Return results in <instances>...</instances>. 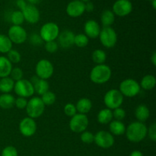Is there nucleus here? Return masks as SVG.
<instances>
[{
  "label": "nucleus",
  "mask_w": 156,
  "mask_h": 156,
  "mask_svg": "<svg viewBox=\"0 0 156 156\" xmlns=\"http://www.w3.org/2000/svg\"><path fill=\"white\" fill-rule=\"evenodd\" d=\"M20 133L24 137H31L36 133L37 125L34 119L27 117L20 121L18 126Z\"/></svg>",
  "instance_id": "13"
},
{
  "label": "nucleus",
  "mask_w": 156,
  "mask_h": 156,
  "mask_svg": "<svg viewBox=\"0 0 156 156\" xmlns=\"http://www.w3.org/2000/svg\"><path fill=\"white\" fill-rule=\"evenodd\" d=\"M89 43V38L85 34H78L75 35L74 45H76L79 48H84L87 47Z\"/></svg>",
  "instance_id": "31"
},
{
  "label": "nucleus",
  "mask_w": 156,
  "mask_h": 156,
  "mask_svg": "<svg viewBox=\"0 0 156 156\" xmlns=\"http://www.w3.org/2000/svg\"><path fill=\"white\" fill-rule=\"evenodd\" d=\"M15 82L9 76L0 79V91L2 94H10L14 90Z\"/></svg>",
  "instance_id": "24"
},
{
  "label": "nucleus",
  "mask_w": 156,
  "mask_h": 156,
  "mask_svg": "<svg viewBox=\"0 0 156 156\" xmlns=\"http://www.w3.org/2000/svg\"><path fill=\"white\" fill-rule=\"evenodd\" d=\"M15 98L10 94H2L0 95V108L9 110L15 106Z\"/></svg>",
  "instance_id": "26"
},
{
  "label": "nucleus",
  "mask_w": 156,
  "mask_h": 156,
  "mask_svg": "<svg viewBox=\"0 0 156 156\" xmlns=\"http://www.w3.org/2000/svg\"><path fill=\"white\" fill-rule=\"evenodd\" d=\"M7 56L6 57L8 58L9 61H10L12 63H18L20 62L21 59V53L18 51V50H11L10 51L8 52L7 53Z\"/></svg>",
  "instance_id": "34"
},
{
  "label": "nucleus",
  "mask_w": 156,
  "mask_h": 156,
  "mask_svg": "<svg viewBox=\"0 0 156 156\" xmlns=\"http://www.w3.org/2000/svg\"><path fill=\"white\" fill-rule=\"evenodd\" d=\"M41 99L42 100L43 103L44 104L45 106H51L56 101V96L55 93H53V91H48L46 93H44L43 95H41Z\"/></svg>",
  "instance_id": "32"
},
{
  "label": "nucleus",
  "mask_w": 156,
  "mask_h": 156,
  "mask_svg": "<svg viewBox=\"0 0 156 156\" xmlns=\"http://www.w3.org/2000/svg\"><path fill=\"white\" fill-rule=\"evenodd\" d=\"M16 4H17V5H18V7L21 9V11H22L23 9L25 8V6L27 5V4H26V2L24 0H17Z\"/></svg>",
  "instance_id": "45"
},
{
  "label": "nucleus",
  "mask_w": 156,
  "mask_h": 156,
  "mask_svg": "<svg viewBox=\"0 0 156 156\" xmlns=\"http://www.w3.org/2000/svg\"><path fill=\"white\" fill-rule=\"evenodd\" d=\"M44 47H45V50H47L48 53H56L58 50V49H59V44H58V43L56 42V41H49V42L45 43Z\"/></svg>",
  "instance_id": "40"
},
{
  "label": "nucleus",
  "mask_w": 156,
  "mask_h": 156,
  "mask_svg": "<svg viewBox=\"0 0 156 156\" xmlns=\"http://www.w3.org/2000/svg\"><path fill=\"white\" fill-rule=\"evenodd\" d=\"M85 12V3L80 0H73L70 2L66 7L67 15L72 18L81 16Z\"/></svg>",
  "instance_id": "16"
},
{
  "label": "nucleus",
  "mask_w": 156,
  "mask_h": 156,
  "mask_svg": "<svg viewBox=\"0 0 156 156\" xmlns=\"http://www.w3.org/2000/svg\"><path fill=\"white\" fill-rule=\"evenodd\" d=\"M12 45L13 44L7 35L0 34V53H7L12 49Z\"/></svg>",
  "instance_id": "29"
},
{
  "label": "nucleus",
  "mask_w": 156,
  "mask_h": 156,
  "mask_svg": "<svg viewBox=\"0 0 156 156\" xmlns=\"http://www.w3.org/2000/svg\"><path fill=\"white\" fill-rule=\"evenodd\" d=\"M112 71L109 66L105 64L96 65L90 72L89 77L91 82L97 85H103L111 79Z\"/></svg>",
  "instance_id": "2"
},
{
  "label": "nucleus",
  "mask_w": 156,
  "mask_h": 156,
  "mask_svg": "<svg viewBox=\"0 0 156 156\" xmlns=\"http://www.w3.org/2000/svg\"><path fill=\"white\" fill-rule=\"evenodd\" d=\"M135 117L137 121L144 123L150 117V111L145 105H140L136 108Z\"/></svg>",
  "instance_id": "21"
},
{
  "label": "nucleus",
  "mask_w": 156,
  "mask_h": 156,
  "mask_svg": "<svg viewBox=\"0 0 156 156\" xmlns=\"http://www.w3.org/2000/svg\"><path fill=\"white\" fill-rule=\"evenodd\" d=\"M89 125V120L86 114H77L70 118L69 126L72 132L75 133H82L86 130Z\"/></svg>",
  "instance_id": "6"
},
{
  "label": "nucleus",
  "mask_w": 156,
  "mask_h": 156,
  "mask_svg": "<svg viewBox=\"0 0 156 156\" xmlns=\"http://www.w3.org/2000/svg\"><path fill=\"white\" fill-rule=\"evenodd\" d=\"M23 76H24V73H23L22 69L19 67H15V68H12L9 77L15 82L21 80L23 79Z\"/></svg>",
  "instance_id": "35"
},
{
  "label": "nucleus",
  "mask_w": 156,
  "mask_h": 156,
  "mask_svg": "<svg viewBox=\"0 0 156 156\" xmlns=\"http://www.w3.org/2000/svg\"><path fill=\"white\" fill-rule=\"evenodd\" d=\"M147 136L149 137L151 140L152 142L156 141V124L155 123H152L149 126V128H148L147 130Z\"/></svg>",
  "instance_id": "43"
},
{
  "label": "nucleus",
  "mask_w": 156,
  "mask_h": 156,
  "mask_svg": "<svg viewBox=\"0 0 156 156\" xmlns=\"http://www.w3.org/2000/svg\"><path fill=\"white\" fill-rule=\"evenodd\" d=\"M123 96L118 89L113 88L105 93L104 96V103L106 108L113 110L121 107L123 102Z\"/></svg>",
  "instance_id": "3"
},
{
  "label": "nucleus",
  "mask_w": 156,
  "mask_h": 156,
  "mask_svg": "<svg viewBox=\"0 0 156 156\" xmlns=\"http://www.w3.org/2000/svg\"><path fill=\"white\" fill-rule=\"evenodd\" d=\"M118 90L123 97L133 98L139 94L141 88L136 80L133 79H126L120 82Z\"/></svg>",
  "instance_id": "5"
},
{
  "label": "nucleus",
  "mask_w": 156,
  "mask_h": 156,
  "mask_svg": "<svg viewBox=\"0 0 156 156\" xmlns=\"http://www.w3.org/2000/svg\"><path fill=\"white\" fill-rule=\"evenodd\" d=\"M59 33V27L56 23L47 22L41 27L39 34L43 41L46 43L56 41Z\"/></svg>",
  "instance_id": "8"
},
{
  "label": "nucleus",
  "mask_w": 156,
  "mask_h": 156,
  "mask_svg": "<svg viewBox=\"0 0 156 156\" xmlns=\"http://www.w3.org/2000/svg\"><path fill=\"white\" fill-rule=\"evenodd\" d=\"M45 107L41 98L32 97L30 100L27 101V105L25 108L27 117L34 120L41 117L45 111Z\"/></svg>",
  "instance_id": "4"
},
{
  "label": "nucleus",
  "mask_w": 156,
  "mask_h": 156,
  "mask_svg": "<svg viewBox=\"0 0 156 156\" xmlns=\"http://www.w3.org/2000/svg\"><path fill=\"white\" fill-rule=\"evenodd\" d=\"M75 34L69 30H65L59 33L58 36L59 45L63 49H69L74 45Z\"/></svg>",
  "instance_id": "18"
},
{
  "label": "nucleus",
  "mask_w": 156,
  "mask_h": 156,
  "mask_svg": "<svg viewBox=\"0 0 156 156\" xmlns=\"http://www.w3.org/2000/svg\"><path fill=\"white\" fill-rule=\"evenodd\" d=\"M152 5H153L154 9H156V0H152Z\"/></svg>",
  "instance_id": "49"
},
{
  "label": "nucleus",
  "mask_w": 156,
  "mask_h": 156,
  "mask_svg": "<svg viewBox=\"0 0 156 156\" xmlns=\"http://www.w3.org/2000/svg\"><path fill=\"white\" fill-rule=\"evenodd\" d=\"M11 21L13 25L21 26L24 23V18L21 11H15L11 15Z\"/></svg>",
  "instance_id": "33"
},
{
  "label": "nucleus",
  "mask_w": 156,
  "mask_h": 156,
  "mask_svg": "<svg viewBox=\"0 0 156 156\" xmlns=\"http://www.w3.org/2000/svg\"><path fill=\"white\" fill-rule=\"evenodd\" d=\"M12 68V63L6 56H0V79L10 76Z\"/></svg>",
  "instance_id": "22"
},
{
  "label": "nucleus",
  "mask_w": 156,
  "mask_h": 156,
  "mask_svg": "<svg viewBox=\"0 0 156 156\" xmlns=\"http://www.w3.org/2000/svg\"><path fill=\"white\" fill-rule=\"evenodd\" d=\"M27 98H22V97H18L17 98H15V106L19 110L25 109L26 107H27Z\"/></svg>",
  "instance_id": "41"
},
{
  "label": "nucleus",
  "mask_w": 156,
  "mask_h": 156,
  "mask_svg": "<svg viewBox=\"0 0 156 156\" xmlns=\"http://www.w3.org/2000/svg\"><path fill=\"white\" fill-rule=\"evenodd\" d=\"M33 85L34 88V92L41 96L48 91L49 88H50L48 82L47 80H44V79H38Z\"/></svg>",
  "instance_id": "27"
},
{
  "label": "nucleus",
  "mask_w": 156,
  "mask_h": 156,
  "mask_svg": "<svg viewBox=\"0 0 156 156\" xmlns=\"http://www.w3.org/2000/svg\"><path fill=\"white\" fill-rule=\"evenodd\" d=\"M113 117L114 119L116 120H119V121H122L123 119L126 117V113L125 111V110L123 108H122L121 107L118 108H116V109L113 110Z\"/></svg>",
  "instance_id": "38"
},
{
  "label": "nucleus",
  "mask_w": 156,
  "mask_h": 156,
  "mask_svg": "<svg viewBox=\"0 0 156 156\" xmlns=\"http://www.w3.org/2000/svg\"><path fill=\"white\" fill-rule=\"evenodd\" d=\"M94 134L93 133L90 132V131H84L81 133L80 140L82 143H85V144H91V143H94Z\"/></svg>",
  "instance_id": "36"
},
{
  "label": "nucleus",
  "mask_w": 156,
  "mask_h": 156,
  "mask_svg": "<svg viewBox=\"0 0 156 156\" xmlns=\"http://www.w3.org/2000/svg\"><path fill=\"white\" fill-rule=\"evenodd\" d=\"M94 143L101 149H110L115 143L114 136L110 132L106 130H100L94 135Z\"/></svg>",
  "instance_id": "11"
},
{
  "label": "nucleus",
  "mask_w": 156,
  "mask_h": 156,
  "mask_svg": "<svg viewBox=\"0 0 156 156\" xmlns=\"http://www.w3.org/2000/svg\"><path fill=\"white\" fill-rule=\"evenodd\" d=\"M1 156H18V150L12 146H8L2 149Z\"/></svg>",
  "instance_id": "39"
},
{
  "label": "nucleus",
  "mask_w": 156,
  "mask_h": 156,
  "mask_svg": "<svg viewBox=\"0 0 156 156\" xmlns=\"http://www.w3.org/2000/svg\"><path fill=\"white\" fill-rule=\"evenodd\" d=\"M80 1L83 2L85 3V2H89V0H80Z\"/></svg>",
  "instance_id": "50"
},
{
  "label": "nucleus",
  "mask_w": 156,
  "mask_h": 156,
  "mask_svg": "<svg viewBox=\"0 0 156 156\" xmlns=\"http://www.w3.org/2000/svg\"><path fill=\"white\" fill-rule=\"evenodd\" d=\"M63 111L64 114H65L67 117H70V118L77 114L76 105H74V104L73 103H67L66 105L64 106Z\"/></svg>",
  "instance_id": "37"
},
{
  "label": "nucleus",
  "mask_w": 156,
  "mask_h": 156,
  "mask_svg": "<svg viewBox=\"0 0 156 156\" xmlns=\"http://www.w3.org/2000/svg\"><path fill=\"white\" fill-rule=\"evenodd\" d=\"M97 120L100 124L107 125L109 124L113 120V111L108 108H105V109L101 110L97 115Z\"/></svg>",
  "instance_id": "23"
},
{
  "label": "nucleus",
  "mask_w": 156,
  "mask_h": 156,
  "mask_svg": "<svg viewBox=\"0 0 156 156\" xmlns=\"http://www.w3.org/2000/svg\"><path fill=\"white\" fill-rule=\"evenodd\" d=\"M76 111L79 114H87L91 111L92 108V102L89 98H82L79 99L76 105Z\"/></svg>",
  "instance_id": "20"
},
{
  "label": "nucleus",
  "mask_w": 156,
  "mask_h": 156,
  "mask_svg": "<svg viewBox=\"0 0 156 156\" xmlns=\"http://www.w3.org/2000/svg\"><path fill=\"white\" fill-rule=\"evenodd\" d=\"M156 85V79L153 75H146L143 76L140 81V88L145 91H150L155 88Z\"/></svg>",
  "instance_id": "25"
},
{
  "label": "nucleus",
  "mask_w": 156,
  "mask_h": 156,
  "mask_svg": "<svg viewBox=\"0 0 156 156\" xmlns=\"http://www.w3.org/2000/svg\"><path fill=\"white\" fill-rule=\"evenodd\" d=\"M27 1H28L30 3H31V5H33V4H36V3L39 2L40 0H27Z\"/></svg>",
  "instance_id": "48"
},
{
  "label": "nucleus",
  "mask_w": 156,
  "mask_h": 156,
  "mask_svg": "<svg viewBox=\"0 0 156 156\" xmlns=\"http://www.w3.org/2000/svg\"><path fill=\"white\" fill-rule=\"evenodd\" d=\"M133 5L129 0H117L113 5V12L114 15L124 17L131 13Z\"/></svg>",
  "instance_id": "14"
},
{
  "label": "nucleus",
  "mask_w": 156,
  "mask_h": 156,
  "mask_svg": "<svg viewBox=\"0 0 156 156\" xmlns=\"http://www.w3.org/2000/svg\"><path fill=\"white\" fill-rule=\"evenodd\" d=\"M8 37L12 44H24L27 39V33L25 29L21 26L12 25L9 27L8 31Z\"/></svg>",
  "instance_id": "12"
},
{
  "label": "nucleus",
  "mask_w": 156,
  "mask_h": 156,
  "mask_svg": "<svg viewBox=\"0 0 156 156\" xmlns=\"http://www.w3.org/2000/svg\"><path fill=\"white\" fill-rule=\"evenodd\" d=\"M148 127L144 123L134 121L126 127V136L129 142L138 143L147 136Z\"/></svg>",
  "instance_id": "1"
},
{
  "label": "nucleus",
  "mask_w": 156,
  "mask_h": 156,
  "mask_svg": "<svg viewBox=\"0 0 156 156\" xmlns=\"http://www.w3.org/2000/svg\"><path fill=\"white\" fill-rule=\"evenodd\" d=\"M129 156H144V155H143V152H140V151L134 150V151H133L132 152H131Z\"/></svg>",
  "instance_id": "46"
},
{
  "label": "nucleus",
  "mask_w": 156,
  "mask_h": 156,
  "mask_svg": "<svg viewBox=\"0 0 156 156\" xmlns=\"http://www.w3.org/2000/svg\"><path fill=\"white\" fill-rule=\"evenodd\" d=\"M85 11H87V12H91L93 10H94V5H93L92 2H88L86 4H85Z\"/></svg>",
  "instance_id": "44"
},
{
  "label": "nucleus",
  "mask_w": 156,
  "mask_h": 156,
  "mask_svg": "<svg viewBox=\"0 0 156 156\" xmlns=\"http://www.w3.org/2000/svg\"><path fill=\"white\" fill-rule=\"evenodd\" d=\"M101 28L98 23L94 20H88L85 23L84 25V31L85 34L91 39L98 38Z\"/></svg>",
  "instance_id": "17"
},
{
  "label": "nucleus",
  "mask_w": 156,
  "mask_h": 156,
  "mask_svg": "<svg viewBox=\"0 0 156 156\" xmlns=\"http://www.w3.org/2000/svg\"><path fill=\"white\" fill-rule=\"evenodd\" d=\"M126 127L124 123L122 121H119V120H113L111 123H109V129L110 133L112 134L113 136H123L125 134L126 132Z\"/></svg>",
  "instance_id": "19"
},
{
  "label": "nucleus",
  "mask_w": 156,
  "mask_h": 156,
  "mask_svg": "<svg viewBox=\"0 0 156 156\" xmlns=\"http://www.w3.org/2000/svg\"><path fill=\"white\" fill-rule=\"evenodd\" d=\"M21 12L24 15V20L30 24H36L39 21L41 17L40 12L37 8L34 5H27Z\"/></svg>",
  "instance_id": "15"
},
{
  "label": "nucleus",
  "mask_w": 156,
  "mask_h": 156,
  "mask_svg": "<svg viewBox=\"0 0 156 156\" xmlns=\"http://www.w3.org/2000/svg\"><path fill=\"white\" fill-rule=\"evenodd\" d=\"M13 91L18 97H22L24 98L33 97L35 93L34 85L31 82L27 79H24L15 82Z\"/></svg>",
  "instance_id": "10"
},
{
  "label": "nucleus",
  "mask_w": 156,
  "mask_h": 156,
  "mask_svg": "<svg viewBox=\"0 0 156 156\" xmlns=\"http://www.w3.org/2000/svg\"><path fill=\"white\" fill-rule=\"evenodd\" d=\"M102 46L108 49L115 47L117 42V34L113 27H104L98 37Z\"/></svg>",
  "instance_id": "7"
},
{
  "label": "nucleus",
  "mask_w": 156,
  "mask_h": 156,
  "mask_svg": "<svg viewBox=\"0 0 156 156\" xmlns=\"http://www.w3.org/2000/svg\"><path fill=\"white\" fill-rule=\"evenodd\" d=\"M150 60H151V62L152 63V65H153L154 66H156V52H154V53H152V56H151V57H150Z\"/></svg>",
  "instance_id": "47"
},
{
  "label": "nucleus",
  "mask_w": 156,
  "mask_h": 156,
  "mask_svg": "<svg viewBox=\"0 0 156 156\" xmlns=\"http://www.w3.org/2000/svg\"><path fill=\"white\" fill-rule=\"evenodd\" d=\"M30 42L34 46H40L44 43L41 36L38 34H32L30 37Z\"/></svg>",
  "instance_id": "42"
},
{
  "label": "nucleus",
  "mask_w": 156,
  "mask_h": 156,
  "mask_svg": "<svg viewBox=\"0 0 156 156\" xmlns=\"http://www.w3.org/2000/svg\"><path fill=\"white\" fill-rule=\"evenodd\" d=\"M115 21V15L111 10H105L101 15V21L104 27H111Z\"/></svg>",
  "instance_id": "28"
},
{
  "label": "nucleus",
  "mask_w": 156,
  "mask_h": 156,
  "mask_svg": "<svg viewBox=\"0 0 156 156\" xmlns=\"http://www.w3.org/2000/svg\"><path fill=\"white\" fill-rule=\"evenodd\" d=\"M91 58L94 63L97 65H100V64H105V61L107 59V54L105 51L101 49H97V50H94L91 55Z\"/></svg>",
  "instance_id": "30"
},
{
  "label": "nucleus",
  "mask_w": 156,
  "mask_h": 156,
  "mask_svg": "<svg viewBox=\"0 0 156 156\" xmlns=\"http://www.w3.org/2000/svg\"><path fill=\"white\" fill-rule=\"evenodd\" d=\"M36 76L39 79L47 80L52 77L54 73V67L50 60L46 59H41L37 62L35 66Z\"/></svg>",
  "instance_id": "9"
}]
</instances>
